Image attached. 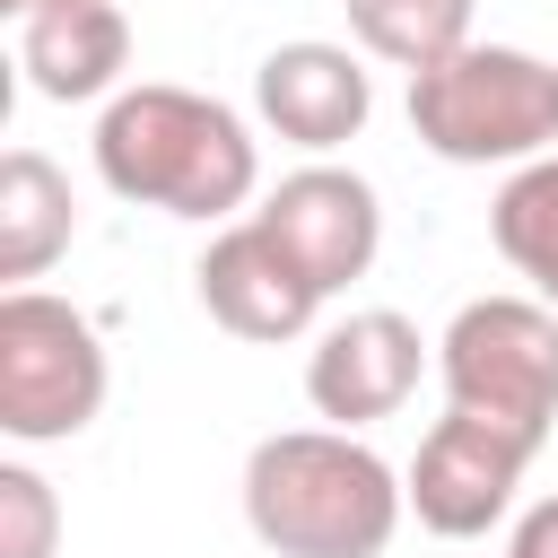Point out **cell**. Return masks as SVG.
<instances>
[{
	"mask_svg": "<svg viewBox=\"0 0 558 558\" xmlns=\"http://www.w3.org/2000/svg\"><path fill=\"white\" fill-rule=\"evenodd\" d=\"M96 174H105V192H122L140 209L218 227V218H235L253 201L262 148H253L235 105L148 78V87H122L96 113Z\"/></svg>",
	"mask_w": 558,
	"mask_h": 558,
	"instance_id": "cell-1",
	"label": "cell"
},
{
	"mask_svg": "<svg viewBox=\"0 0 558 558\" xmlns=\"http://www.w3.org/2000/svg\"><path fill=\"white\" fill-rule=\"evenodd\" d=\"M401 514V471L349 427H288L244 453V523L279 558H384Z\"/></svg>",
	"mask_w": 558,
	"mask_h": 558,
	"instance_id": "cell-2",
	"label": "cell"
},
{
	"mask_svg": "<svg viewBox=\"0 0 558 558\" xmlns=\"http://www.w3.org/2000/svg\"><path fill=\"white\" fill-rule=\"evenodd\" d=\"M410 131L445 166H532L558 140V61L523 44H462L410 78Z\"/></svg>",
	"mask_w": 558,
	"mask_h": 558,
	"instance_id": "cell-3",
	"label": "cell"
},
{
	"mask_svg": "<svg viewBox=\"0 0 558 558\" xmlns=\"http://www.w3.org/2000/svg\"><path fill=\"white\" fill-rule=\"evenodd\" d=\"M436 375H445L453 410H471L523 445H549V427H558V305L471 296L436 340Z\"/></svg>",
	"mask_w": 558,
	"mask_h": 558,
	"instance_id": "cell-4",
	"label": "cell"
},
{
	"mask_svg": "<svg viewBox=\"0 0 558 558\" xmlns=\"http://www.w3.org/2000/svg\"><path fill=\"white\" fill-rule=\"evenodd\" d=\"M105 410V340L70 296L9 288L0 296V436L61 445Z\"/></svg>",
	"mask_w": 558,
	"mask_h": 558,
	"instance_id": "cell-5",
	"label": "cell"
},
{
	"mask_svg": "<svg viewBox=\"0 0 558 558\" xmlns=\"http://www.w3.org/2000/svg\"><path fill=\"white\" fill-rule=\"evenodd\" d=\"M532 453H541V445H523V436H506V427H488V418H471V410H445V418L418 436L410 471H401L410 514H418L436 541H480V532L506 523Z\"/></svg>",
	"mask_w": 558,
	"mask_h": 558,
	"instance_id": "cell-6",
	"label": "cell"
},
{
	"mask_svg": "<svg viewBox=\"0 0 558 558\" xmlns=\"http://www.w3.org/2000/svg\"><path fill=\"white\" fill-rule=\"evenodd\" d=\"M253 218L296 253V270H305L323 296H340L349 279H366L375 253H384V201H375V183L349 174V166H296Z\"/></svg>",
	"mask_w": 558,
	"mask_h": 558,
	"instance_id": "cell-7",
	"label": "cell"
},
{
	"mask_svg": "<svg viewBox=\"0 0 558 558\" xmlns=\"http://www.w3.org/2000/svg\"><path fill=\"white\" fill-rule=\"evenodd\" d=\"M192 288H201L209 323L235 331V340H296L323 314V288L296 270V253L262 218H227L209 235V253L192 262Z\"/></svg>",
	"mask_w": 558,
	"mask_h": 558,
	"instance_id": "cell-8",
	"label": "cell"
},
{
	"mask_svg": "<svg viewBox=\"0 0 558 558\" xmlns=\"http://www.w3.org/2000/svg\"><path fill=\"white\" fill-rule=\"evenodd\" d=\"M418 366H427L418 323L392 314V305H366V314H349V323H331V331L314 340V357H305V401H314V418H331V427L357 436V427L392 418V410L418 392Z\"/></svg>",
	"mask_w": 558,
	"mask_h": 558,
	"instance_id": "cell-9",
	"label": "cell"
},
{
	"mask_svg": "<svg viewBox=\"0 0 558 558\" xmlns=\"http://www.w3.org/2000/svg\"><path fill=\"white\" fill-rule=\"evenodd\" d=\"M253 113L288 140V148H340V140H357L366 131V113H375V78H366V61L349 52V44H279V52H262V70H253Z\"/></svg>",
	"mask_w": 558,
	"mask_h": 558,
	"instance_id": "cell-10",
	"label": "cell"
},
{
	"mask_svg": "<svg viewBox=\"0 0 558 558\" xmlns=\"http://www.w3.org/2000/svg\"><path fill=\"white\" fill-rule=\"evenodd\" d=\"M17 70H26L35 96L87 105V96H105V87L131 70V17H122L113 0L35 9V17H17Z\"/></svg>",
	"mask_w": 558,
	"mask_h": 558,
	"instance_id": "cell-11",
	"label": "cell"
},
{
	"mask_svg": "<svg viewBox=\"0 0 558 558\" xmlns=\"http://www.w3.org/2000/svg\"><path fill=\"white\" fill-rule=\"evenodd\" d=\"M78 235V201H70V174L44 157V148H9L0 157V279L26 288L44 279Z\"/></svg>",
	"mask_w": 558,
	"mask_h": 558,
	"instance_id": "cell-12",
	"label": "cell"
},
{
	"mask_svg": "<svg viewBox=\"0 0 558 558\" xmlns=\"http://www.w3.org/2000/svg\"><path fill=\"white\" fill-rule=\"evenodd\" d=\"M488 235H497V253L532 279V296L558 305V157H532V166H514V174L497 183Z\"/></svg>",
	"mask_w": 558,
	"mask_h": 558,
	"instance_id": "cell-13",
	"label": "cell"
},
{
	"mask_svg": "<svg viewBox=\"0 0 558 558\" xmlns=\"http://www.w3.org/2000/svg\"><path fill=\"white\" fill-rule=\"evenodd\" d=\"M340 9H349L357 52L410 70V78L471 44V0H340Z\"/></svg>",
	"mask_w": 558,
	"mask_h": 558,
	"instance_id": "cell-14",
	"label": "cell"
},
{
	"mask_svg": "<svg viewBox=\"0 0 558 558\" xmlns=\"http://www.w3.org/2000/svg\"><path fill=\"white\" fill-rule=\"evenodd\" d=\"M61 549V497L44 471L0 462V558H52Z\"/></svg>",
	"mask_w": 558,
	"mask_h": 558,
	"instance_id": "cell-15",
	"label": "cell"
},
{
	"mask_svg": "<svg viewBox=\"0 0 558 558\" xmlns=\"http://www.w3.org/2000/svg\"><path fill=\"white\" fill-rule=\"evenodd\" d=\"M506 558H558V497H541V506H523V523H514V541H506Z\"/></svg>",
	"mask_w": 558,
	"mask_h": 558,
	"instance_id": "cell-16",
	"label": "cell"
},
{
	"mask_svg": "<svg viewBox=\"0 0 558 558\" xmlns=\"http://www.w3.org/2000/svg\"><path fill=\"white\" fill-rule=\"evenodd\" d=\"M35 9H61V0H9V17H35Z\"/></svg>",
	"mask_w": 558,
	"mask_h": 558,
	"instance_id": "cell-17",
	"label": "cell"
}]
</instances>
